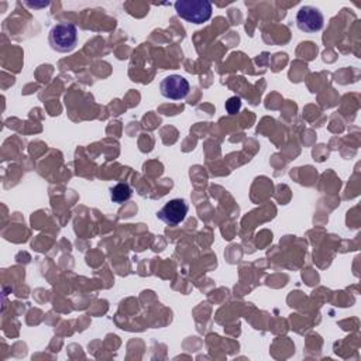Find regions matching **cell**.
I'll return each mask as SVG.
<instances>
[{
  "label": "cell",
  "mask_w": 361,
  "mask_h": 361,
  "mask_svg": "<svg viewBox=\"0 0 361 361\" xmlns=\"http://www.w3.org/2000/svg\"><path fill=\"white\" fill-rule=\"evenodd\" d=\"M49 45L56 52H71L78 45V28L71 23H58L54 25L48 35Z\"/></svg>",
  "instance_id": "6da1fadb"
},
{
  "label": "cell",
  "mask_w": 361,
  "mask_h": 361,
  "mask_svg": "<svg viewBox=\"0 0 361 361\" xmlns=\"http://www.w3.org/2000/svg\"><path fill=\"white\" fill-rule=\"evenodd\" d=\"M176 14L193 24H203L212 17V3L207 0H178Z\"/></svg>",
  "instance_id": "7a4b0ae2"
},
{
  "label": "cell",
  "mask_w": 361,
  "mask_h": 361,
  "mask_svg": "<svg viewBox=\"0 0 361 361\" xmlns=\"http://www.w3.org/2000/svg\"><path fill=\"white\" fill-rule=\"evenodd\" d=\"M161 94L171 100H182L189 94L190 85L180 75H169L159 83Z\"/></svg>",
  "instance_id": "3957f363"
},
{
  "label": "cell",
  "mask_w": 361,
  "mask_h": 361,
  "mask_svg": "<svg viewBox=\"0 0 361 361\" xmlns=\"http://www.w3.org/2000/svg\"><path fill=\"white\" fill-rule=\"evenodd\" d=\"M324 18L322 11L313 6H303L296 14V25L303 32H317L323 28Z\"/></svg>",
  "instance_id": "277c9868"
},
{
  "label": "cell",
  "mask_w": 361,
  "mask_h": 361,
  "mask_svg": "<svg viewBox=\"0 0 361 361\" xmlns=\"http://www.w3.org/2000/svg\"><path fill=\"white\" fill-rule=\"evenodd\" d=\"M188 210H189V206H188L186 200L178 197V199H171L169 202H166L162 206V209L157 213V216L164 223H166L169 226H176L185 220Z\"/></svg>",
  "instance_id": "5b68a950"
},
{
  "label": "cell",
  "mask_w": 361,
  "mask_h": 361,
  "mask_svg": "<svg viewBox=\"0 0 361 361\" xmlns=\"http://www.w3.org/2000/svg\"><path fill=\"white\" fill-rule=\"evenodd\" d=\"M131 195L133 189L128 183H117L110 189V199L118 204L127 202L131 197Z\"/></svg>",
  "instance_id": "8992f818"
},
{
  "label": "cell",
  "mask_w": 361,
  "mask_h": 361,
  "mask_svg": "<svg viewBox=\"0 0 361 361\" xmlns=\"http://www.w3.org/2000/svg\"><path fill=\"white\" fill-rule=\"evenodd\" d=\"M240 109H241V99H240V97L233 96V97H230V99L226 102V111H227L230 116L237 114Z\"/></svg>",
  "instance_id": "52a82bcc"
}]
</instances>
